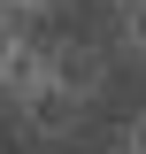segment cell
I'll return each instance as SVG.
<instances>
[{"label":"cell","instance_id":"cell-1","mask_svg":"<svg viewBox=\"0 0 146 154\" xmlns=\"http://www.w3.org/2000/svg\"><path fill=\"white\" fill-rule=\"evenodd\" d=\"M46 77H54L62 93L92 100L108 69H100V54H92V38H77V31H54V38H46Z\"/></svg>","mask_w":146,"mask_h":154},{"label":"cell","instance_id":"cell-3","mask_svg":"<svg viewBox=\"0 0 146 154\" xmlns=\"http://www.w3.org/2000/svg\"><path fill=\"white\" fill-rule=\"evenodd\" d=\"M115 16H123V23H115V38L146 62V0H131V8H115Z\"/></svg>","mask_w":146,"mask_h":154},{"label":"cell","instance_id":"cell-4","mask_svg":"<svg viewBox=\"0 0 146 154\" xmlns=\"http://www.w3.org/2000/svg\"><path fill=\"white\" fill-rule=\"evenodd\" d=\"M123 154H146V108H138V116L123 123Z\"/></svg>","mask_w":146,"mask_h":154},{"label":"cell","instance_id":"cell-6","mask_svg":"<svg viewBox=\"0 0 146 154\" xmlns=\"http://www.w3.org/2000/svg\"><path fill=\"white\" fill-rule=\"evenodd\" d=\"M108 8H131V0H108Z\"/></svg>","mask_w":146,"mask_h":154},{"label":"cell","instance_id":"cell-5","mask_svg":"<svg viewBox=\"0 0 146 154\" xmlns=\"http://www.w3.org/2000/svg\"><path fill=\"white\" fill-rule=\"evenodd\" d=\"M31 8H54V0H0V16H31Z\"/></svg>","mask_w":146,"mask_h":154},{"label":"cell","instance_id":"cell-7","mask_svg":"<svg viewBox=\"0 0 146 154\" xmlns=\"http://www.w3.org/2000/svg\"><path fill=\"white\" fill-rule=\"evenodd\" d=\"M115 154H123V146H115Z\"/></svg>","mask_w":146,"mask_h":154},{"label":"cell","instance_id":"cell-2","mask_svg":"<svg viewBox=\"0 0 146 154\" xmlns=\"http://www.w3.org/2000/svg\"><path fill=\"white\" fill-rule=\"evenodd\" d=\"M16 116H23V131H31V139H69L77 123H85V100L62 93L54 77H46L38 93H23V100H16Z\"/></svg>","mask_w":146,"mask_h":154}]
</instances>
